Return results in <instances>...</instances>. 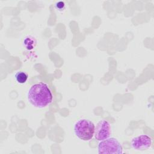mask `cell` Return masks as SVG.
Listing matches in <instances>:
<instances>
[{"label": "cell", "mask_w": 154, "mask_h": 154, "mask_svg": "<svg viewBox=\"0 0 154 154\" xmlns=\"http://www.w3.org/2000/svg\"><path fill=\"white\" fill-rule=\"evenodd\" d=\"M29 103L37 108H44L52 101V94L48 85L38 82L32 85L27 94Z\"/></svg>", "instance_id": "1"}, {"label": "cell", "mask_w": 154, "mask_h": 154, "mask_svg": "<svg viewBox=\"0 0 154 154\" xmlns=\"http://www.w3.org/2000/svg\"><path fill=\"white\" fill-rule=\"evenodd\" d=\"M95 126L94 123L87 119L78 120L74 126L75 135L83 141H89L94 136Z\"/></svg>", "instance_id": "2"}, {"label": "cell", "mask_w": 154, "mask_h": 154, "mask_svg": "<svg viewBox=\"0 0 154 154\" xmlns=\"http://www.w3.org/2000/svg\"><path fill=\"white\" fill-rule=\"evenodd\" d=\"M98 153L120 154L123 153V148L119 141L114 138H108L101 141L97 146Z\"/></svg>", "instance_id": "3"}, {"label": "cell", "mask_w": 154, "mask_h": 154, "mask_svg": "<svg viewBox=\"0 0 154 154\" xmlns=\"http://www.w3.org/2000/svg\"><path fill=\"white\" fill-rule=\"evenodd\" d=\"M111 128L109 123L105 120L98 122L94 129V137L97 141H102L110 137Z\"/></svg>", "instance_id": "4"}, {"label": "cell", "mask_w": 154, "mask_h": 154, "mask_svg": "<svg viewBox=\"0 0 154 154\" xmlns=\"http://www.w3.org/2000/svg\"><path fill=\"white\" fill-rule=\"evenodd\" d=\"M152 139L147 135H140L133 138L131 140V146L137 150H144L150 147Z\"/></svg>", "instance_id": "5"}, {"label": "cell", "mask_w": 154, "mask_h": 154, "mask_svg": "<svg viewBox=\"0 0 154 154\" xmlns=\"http://www.w3.org/2000/svg\"><path fill=\"white\" fill-rule=\"evenodd\" d=\"M16 81L19 84H24L28 79V74L23 71L17 72L14 75Z\"/></svg>", "instance_id": "6"}, {"label": "cell", "mask_w": 154, "mask_h": 154, "mask_svg": "<svg viewBox=\"0 0 154 154\" xmlns=\"http://www.w3.org/2000/svg\"><path fill=\"white\" fill-rule=\"evenodd\" d=\"M23 45L27 49H32L35 45V41L33 37L28 36L25 38Z\"/></svg>", "instance_id": "7"}, {"label": "cell", "mask_w": 154, "mask_h": 154, "mask_svg": "<svg viewBox=\"0 0 154 154\" xmlns=\"http://www.w3.org/2000/svg\"><path fill=\"white\" fill-rule=\"evenodd\" d=\"M55 7H56V8H57V10L61 11V10H63L64 8V7H65V4H64V3L63 2H62V1H59V2H57L56 3V4H55Z\"/></svg>", "instance_id": "8"}]
</instances>
